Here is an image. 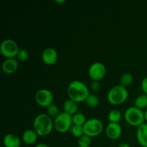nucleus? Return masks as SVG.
<instances>
[{
    "label": "nucleus",
    "mask_w": 147,
    "mask_h": 147,
    "mask_svg": "<svg viewBox=\"0 0 147 147\" xmlns=\"http://www.w3.org/2000/svg\"><path fill=\"white\" fill-rule=\"evenodd\" d=\"M57 52L53 47H49L45 49L42 53V59L44 63L48 65H54L57 62Z\"/></svg>",
    "instance_id": "9d476101"
},
{
    "label": "nucleus",
    "mask_w": 147,
    "mask_h": 147,
    "mask_svg": "<svg viewBox=\"0 0 147 147\" xmlns=\"http://www.w3.org/2000/svg\"><path fill=\"white\" fill-rule=\"evenodd\" d=\"M33 127L39 136H47L51 133L54 127V121L46 113H40L34 119Z\"/></svg>",
    "instance_id": "f03ea898"
},
{
    "label": "nucleus",
    "mask_w": 147,
    "mask_h": 147,
    "mask_svg": "<svg viewBox=\"0 0 147 147\" xmlns=\"http://www.w3.org/2000/svg\"><path fill=\"white\" fill-rule=\"evenodd\" d=\"M47 115L50 116L51 118L57 117L59 113H60V112H59V108L56 105L52 103V104H50V106H48L47 107Z\"/></svg>",
    "instance_id": "b1692460"
},
{
    "label": "nucleus",
    "mask_w": 147,
    "mask_h": 147,
    "mask_svg": "<svg viewBox=\"0 0 147 147\" xmlns=\"http://www.w3.org/2000/svg\"><path fill=\"white\" fill-rule=\"evenodd\" d=\"M90 88L94 91L98 90L100 88V82L98 80H93V81H92V83H90Z\"/></svg>",
    "instance_id": "a878e982"
},
{
    "label": "nucleus",
    "mask_w": 147,
    "mask_h": 147,
    "mask_svg": "<svg viewBox=\"0 0 147 147\" xmlns=\"http://www.w3.org/2000/svg\"><path fill=\"white\" fill-rule=\"evenodd\" d=\"M70 132L73 136L75 137L80 138V136L84 134V129H83V126H78V125L73 124L70 129Z\"/></svg>",
    "instance_id": "412c9836"
},
{
    "label": "nucleus",
    "mask_w": 147,
    "mask_h": 147,
    "mask_svg": "<svg viewBox=\"0 0 147 147\" xmlns=\"http://www.w3.org/2000/svg\"><path fill=\"white\" fill-rule=\"evenodd\" d=\"M108 118L110 122L112 123H119L122 118L121 112L117 109H113L111 111L108 115Z\"/></svg>",
    "instance_id": "f3484780"
},
{
    "label": "nucleus",
    "mask_w": 147,
    "mask_h": 147,
    "mask_svg": "<svg viewBox=\"0 0 147 147\" xmlns=\"http://www.w3.org/2000/svg\"><path fill=\"white\" fill-rule=\"evenodd\" d=\"M84 129V134L91 137H95L102 133L103 129V124L98 119H90L87 120L86 123L83 126Z\"/></svg>",
    "instance_id": "423d86ee"
},
{
    "label": "nucleus",
    "mask_w": 147,
    "mask_h": 147,
    "mask_svg": "<svg viewBox=\"0 0 147 147\" xmlns=\"http://www.w3.org/2000/svg\"><path fill=\"white\" fill-rule=\"evenodd\" d=\"M106 73V66L100 62H96L90 66L88 74L90 78L93 80H100L105 77Z\"/></svg>",
    "instance_id": "1a4fd4ad"
},
{
    "label": "nucleus",
    "mask_w": 147,
    "mask_h": 147,
    "mask_svg": "<svg viewBox=\"0 0 147 147\" xmlns=\"http://www.w3.org/2000/svg\"><path fill=\"white\" fill-rule=\"evenodd\" d=\"M20 50L17 43L11 39H7L2 41L0 46V52L7 58L17 57Z\"/></svg>",
    "instance_id": "0eeeda50"
},
{
    "label": "nucleus",
    "mask_w": 147,
    "mask_h": 147,
    "mask_svg": "<svg viewBox=\"0 0 147 147\" xmlns=\"http://www.w3.org/2000/svg\"><path fill=\"white\" fill-rule=\"evenodd\" d=\"M134 81V77L132 76V74L129 73H123L122 75V76L121 77L120 79V82H121V85L122 86L125 88H127L128 86H130Z\"/></svg>",
    "instance_id": "aec40b11"
},
{
    "label": "nucleus",
    "mask_w": 147,
    "mask_h": 147,
    "mask_svg": "<svg viewBox=\"0 0 147 147\" xmlns=\"http://www.w3.org/2000/svg\"><path fill=\"white\" fill-rule=\"evenodd\" d=\"M65 0H60V1H56L55 0V2H57V3H62V2H64Z\"/></svg>",
    "instance_id": "7c9ffc66"
},
{
    "label": "nucleus",
    "mask_w": 147,
    "mask_h": 147,
    "mask_svg": "<svg viewBox=\"0 0 147 147\" xmlns=\"http://www.w3.org/2000/svg\"><path fill=\"white\" fill-rule=\"evenodd\" d=\"M67 92L69 98L77 103L85 101L88 95L90 94L89 89L86 85L80 80H73L69 83Z\"/></svg>",
    "instance_id": "f257e3e1"
},
{
    "label": "nucleus",
    "mask_w": 147,
    "mask_h": 147,
    "mask_svg": "<svg viewBox=\"0 0 147 147\" xmlns=\"http://www.w3.org/2000/svg\"><path fill=\"white\" fill-rule=\"evenodd\" d=\"M129 92L126 88L123 87L121 85L115 86L109 90L107 95V99L112 105H120L124 103L128 98Z\"/></svg>",
    "instance_id": "7ed1b4c3"
},
{
    "label": "nucleus",
    "mask_w": 147,
    "mask_h": 147,
    "mask_svg": "<svg viewBox=\"0 0 147 147\" xmlns=\"http://www.w3.org/2000/svg\"><path fill=\"white\" fill-rule=\"evenodd\" d=\"M34 147H50L48 145H47L46 144H43V143H40L36 145Z\"/></svg>",
    "instance_id": "cd10ccee"
},
{
    "label": "nucleus",
    "mask_w": 147,
    "mask_h": 147,
    "mask_svg": "<svg viewBox=\"0 0 147 147\" xmlns=\"http://www.w3.org/2000/svg\"><path fill=\"white\" fill-rule=\"evenodd\" d=\"M3 144L5 147H20L21 141L17 135L8 134L4 136L3 139Z\"/></svg>",
    "instance_id": "4468645a"
},
{
    "label": "nucleus",
    "mask_w": 147,
    "mask_h": 147,
    "mask_svg": "<svg viewBox=\"0 0 147 147\" xmlns=\"http://www.w3.org/2000/svg\"><path fill=\"white\" fill-rule=\"evenodd\" d=\"M106 134L110 139H118L122 134L121 126L119 123L109 122L106 127Z\"/></svg>",
    "instance_id": "9b49d317"
},
{
    "label": "nucleus",
    "mask_w": 147,
    "mask_h": 147,
    "mask_svg": "<svg viewBox=\"0 0 147 147\" xmlns=\"http://www.w3.org/2000/svg\"><path fill=\"white\" fill-rule=\"evenodd\" d=\"M124 118L126 122L131 126L139 127L144 123V112L136 106H131L125 111Z\"/></svg>",
    "instance_id": "20e7f679"
},
{
    "label": "nucleus",
    "mask_w": 147,
    "mask_h": 147,
    "mask_svg": "<svg viewBox=\"0 0 147 147\" xmlns=\"http://www.w3.org/2000/svg\"><path fill=\"white\" fill-rule=\"evenodd\" d=\"M38 134L34 129H27L23 132L22 140L26 144L32 145L37 140Z\"/></svg>",
    "instance_id": "dca6fc26"
},
{
    "label": "nucleus",
    "mask_w": 147,
    "mask_h": 147,
    "mask_svg": "<svg viewBox=\"0 0 147 147\" xmlns=\"http://www.w3.org/2000/svg\"><path fill=\"white\" fill-rule=\"evenodd\" d=\"M135 106L140 109L147 108V94L140 95L135 99Z\"/></svg>",
    "instance_id": "a211bd4d"
},
{
    "label": "nucleus",
    "mask_w": 147,
    "mask_h": 147,
    "mask_svg": "<svg viewBox=\"0 0 147 147\" xmlns=\"http://www.w3.org/2000/svg\"><path fill=\"white\" fill-rule=\"evenodd\" d=\"M144 117H145V120L147 121V109H146V111H145L144 112Z\"/></svg>",
    "instance_id": "c756f323"
},
{
    "label": "nucleus",
    "mask_w": 147,
    "mask_h": 147,
    "mask_svg": "<svg viewBox=\"0 0 147 147\" xmlns=\"http://www.w3.org/2000/svg\"><path fill=\"white\" fill-rule=\"evenodd\" d=\"M85 101H86V103L87 104V106L91 108L96 107L99 104L98 97L95 94H90V93Z\"/></svg>",
    "instance_id": "4be33fe9"
},
{
    "label": "nucleus",
    "mask_w": 147,
    "mask_h": 147,
    "mask_svg": "<svg viewBox=\"0 0 147 147\" xmlns=\"http://www.w3.org/2000/svg\"><path fill=\"white\" fill-rule=\"evenodd\" d=\"M63 111L68 113L70 116H74L76 113H78V105L77 102L71 100L70 98L67 99L63 103Z\"/></svg>",
    "instance_id": "2eb2a0df"
},
{
    "label": "nucleus",
    "mask_w": 147,
    "mask_h": 147,
    "mask_svg": "<svg viewBox=\"0 0 147 147\" xmlns=\"http://www.w3.org/2000/svg\"><path fill=\"white\" fill-rule=\"evenodd\" d=\"M90 144H91V138L87 135L83 134V136L78 138V144L79 147H90Z\"/></svg>",
    "instance_id": "5701e85b"
},
{
    "label": "nucleus",
    "mask_w": 147,
    "mask_h": 147,
    "mask_svg": "<svg viewBox=\"0 0 147 147\" xmlns=\"http://www.w3.org/2000/svg\"><path fill=\"white\" fill-rule=\"evenodd\" d=\"M73 125L72 116L63 111L60 112L57 117L55 118L54 127L59 133H65L70 130Z\"/></svg>",
    "instance_id": "39448f33"
},
{
    "label": "nucleus",
    "mask_w": 147,
    "mask_h": 147,
    "mask_svg": "<svg viewBox=\"0 0 147 147\" xmlns=\"http://www.w3.org/2000/svg\"><path fill=\"white\" fill-rule=\"evenodd\" d=\"M18 61L16 58H6L1 65L3 72L7 74H11L14 73L18 68Z\"/></svg>",
    "instance_id": "f8f14e48"
},
{
    "label": "nucleus",
    "mask_w": 147,
    "mask_h": 147,
    "mask_svg": "<svg viewBox=\"0 0 147 147\" xmlns=\"http://www.w3.org/2000/svg\"><path fill=\"white\" fill-rule=\"evenodd\" d=\"M136 139L141 146L147 147V123H144L138 127L136 131Z\"/></svg>",
    "instance_id": "ddd939ff"
},
{
    "label": "nucleus",
    "mask_w": 147,
    "mask_h": 147,
    "mask_svg": "<svg viewBox=\"0 0 147 147\" xmlns=\"http://www.w3.org/2000/svg\"><path fill=\"white\" fill-rule=\"evenodd\" d=\"M141 86H142V90L144 92L145 94H147V77L144 78L142 80V83H141Z\"/></svg>",
    "instance_id": "bb28decb"
},
{
    "label": "nucleus",
    "mask_w": 147,
    "mask_h": 147,
    "mask_svg": "<svg viewBox=\"0 0 147 147\" xmlns=\"http://www.w3.org/2000/svg\"><path fill=\"white\" fill-rule=\"evenodd\" d=\"M73 119V123L78 126H84L86 122L87 121L86 116L83 113H77L72 116Z\"/></svg>",
    "instance_id": "6ab92c4d"
},
{
    "label": "nucleus",
    "mask_w": 147,
    "mask_h": 147,
    "mask_svg": "<svg viewBox=\"0 0 147 147\" xmlns=\"http://www.w3.org/2000/svg\"><path fill=\"white\" fill-rule=\"evenodd\" d=\"M118 147H131V146L126 143H121L119 145Z\"/></svg>",
    "instance_id": "c85d7f7f"
},
{
    "label": "nucleus",
    "mask_w": 147,
    "mask_h": 147,
    "mask_svg": "<svg viewBox=\"0 0 147 147\" xmlns=\"http://www.w3.org/2000/svg\"><path fill=\"white\" fill-rule=\"evenodd\" d=\"M35 101L39 106L47 107L53 102V94L50 90L42 88L37 90L34 95Z\"/></svg>",
    "instance_id": "6e6552de"
},
{
    "label": "nucleus",
    "mask_w": 147,
    "mask_h": 147,
    "mask_svg": "<svg viewBox=\"0 0 147 147\" xmlns=\"http://www.w3.org/2000/svg\"><path fill=\"white\" fill-rule=\"evenodd\" d=\"M17 60L21 62H25L29 58V53L25 49H20L17 55Z\"/></svg>",
    "instance_id": "393cba45"
}]
</instances>
